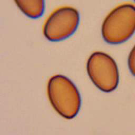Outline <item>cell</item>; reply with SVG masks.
Instances as JSON below:
<instances>
[{"instance_id": "7", "label": "cell", "mask_w": 135, "mask_h": 135, "mask_svg": "<svg viewBox=\"0 0 135 135\" xmlns=\"http://www.w3.org/2000/svg\"><path fill=\"white\" fill-rule=\"evenodd\" d=\"M134 1H135V0H134Z\"/></svg>"}, {"instance_id": "1", "label": "cell", "mask_w": 135, "mask_h": 135, "mask_svg": "<svg viewBox=\"0 0 135 135\" xmlns=\"http://www.w3.org/2000/svg\"><path fill=\"white\" fill-rule=\"evenodd\" d=\"M47 91L52 106L60 115L71 119L78 114L81 107V97L76 86L69 78L60 74L52 76Z\"/></svg>"}, {"instance_id": "6", "label": "cell", "mask_w": 135, "mask_h": 135, "mask_svg": "<svg viewBox=\"0 0 135 135\" xmlns=\"http://www.w3.org/2000/svg\"><path fill=\"white\" fill-rule=\"evenodd\" d=\"M128 64L130 72L135 76V45L131 50L129 55Z\"/></svg>"}, {"instance_id": "4", "label": "cell", "mask_w": 135, "mask_h": 135, "mask_svg": "<svg viewBox=\"0 0 135 135\" xmlns=\"http://www.w3.org/2000/svg\"><path fill=\"white\" fill-rule=\"evenodd\" d=\"M79 23L80 15L77 9L70 6L61 7L48 17L44 24L43 34L50 41H61L75 33Z\"/></svg>"}, {"instance_id": "5", "label": "cell", "mask_w": 135, "mask_h": 135, "mask_svg": "<svg viewBox=\"0 0 135 135\" xmlns=\"http://www.w3.org/2000/svg\"><path fill=\"white\" fill-rule=\"evenodd\" d=\"M20 11L26 16L36 19L41 17L45 9L44 0H14Z\"/></svg>"}, {"instance_id": "2", "label": "cell", "mask_w": 135, "mask_h": 135, "mask_svg": "<svg viewBox=\"0 0 135 135\" xmlns=\"http://www.w3.org/2000/svg\"><path fill=\"white\" fill-rule=\"evenodd\" d=\"M135 32V6L123 4L112 9L103 22L101 33L104 40L118 44L129 39Z\"/></svg>"}, {"instance_id": "3", "label": "cell", "mask_w": 135, "mask_h": 135, "mask_svg": "<svg viewBox=\"0 0 135 135\" xmlns=\"http://www.w3.org/2000/svg\"><path fill=\"white\" fill-rule=\"evenodd\" d=\"M86 70L91 81L102 91L110 92L118 86V66L108 54L102 52L93 53L88 60Z\"/></svg>"}]
</instances>
